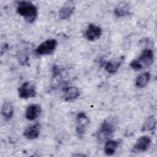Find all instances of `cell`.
Returning <instances> with one entry per match:
<instances>
[{
    "mask_svg": "<svg viewBox=\"0 0 157 157\" xmlns=\"http://www.w3.org/2000/svg\"><path fill=\"white\" fill-rule=\"evenodd\" d=\"M17 12L23 17L24 20L29 23H33L36 19L38 14L37 8L31 1H20L17 2Z\"/></svg>",
    "mask_w": 157,
    "mask_h": 157,
    "instance_id": "obj_1",
    "label": "cell"
},
{
    "mask_svg": "<svg viewBox=\"0 0 157 157\" xmlns=\"http://www.w3.org/2000/svg\"><path fill=\"white\" fill-rule=\"evenodd\" d=\"M117 123L115 118H107L104 120L97 132L98 139L100 142H104L111 138L116 130Z\"/></svg>",
    "mask_w": 157,
    "mask_h": 157,
    "instance_id": "obj_2",
    "label": "cell"
},
{
    "mask_svg": "<svg viewBox=\"0 0 157 157\" xmlns=\"http://www.w3.org/2000/svg\"><path fill=\"white\" fill-rule=\"evenodd\" d=\"M90 124V119L85 112H79L76 117L75 131L78 137H82Z\"/></svg>",
    "mask_w": 157,
    "mask_h": 157,
    "instance_id": "obj_3",
    "label": "cell"
},
{
    "mask_svg": "<svg viewBox=\"0 0 157 157\" xmlns=\"http://www.w3.org/2000/svg\"><path fill=\"white\" fill-rule=\"evenodd\" d=\"M57 45V42L55 39H48L41 43L36 49L35 52L37 55L42 56L52 53Z\"/></svg>",
    "mask_w": 157,
    "mask_h": 157,
    "instance_id": "obj_4",
    "label": "cell"
},
{
    "mask_svg": "<svg viewBox=\"0 0 157 157\" xmlns=\"http://www.w3.org/2000/svg\"><path fill=\"white\" fill-rule=\"evenodd\" d=\"M18 96L22 99H28L36 96V91L34 85L29 82H24L18 90Z\"/></svg>",
    "mask_w": 157,
    "mask_h": 157,
    "instance_id": "obj_5",
    "label": "cell"
},
{
    "mask_svg": "<svg viewBox=\"0 0 157 157\" xmlns=\"http://www.w3.org/2000/svg\"><path fill=\"white\" fill-rule=\"evenodd\" d=\"M102 34V29L98 25L90 23L85 31L86 38L90 41L98 39Z\"/></svg>",
    "mask_w": 157,
    "mask_h": 157,
    "instance_id": "obj_6",
    "label": "cell"
},
{
    "mask_svg": "<svg viewBox=\"0 0 157 157\" xmlns=\"http://www.w3.org/2000/svg\"><path fill=\"white\" fill-rule=\"evenodd\" d=\"M151 139L147 136L140 137L133 147V151H145L150 146Z\"/></svg>",
    "mask_w": 157,
    "mask_h": 157,
    "instance_id": "obj_7",
    "label": "cell"
},
{
    "mask_svg": "<svg viewBox=\"0 0 157 157\" xmlns=\"http://www.w3.org/2000/svg\"><path fill=\"white\" fill-rule=\"evenodd\" d=\"M75 9V4L72 1H68L66 2L59 11V15L60 18L63 20L68 19L74 13Z\"/></svg>",
    "mask_w": 157,
    "mask_h": 157,
    "instance_id": "obj_8",
    "label": "cell"
},
{
    "mask_svg": "<svg viewBox=\"0 0 157 157\" xmlns=\"http://www.w3.org/2000/svg\"><path fill=\"white\" fill-rule=\"evenodd\" d=\"M154 59L153 52L150 49H145L143 51L141 55L138 58V62L141 64L142 68L144 66L148 67L153 64Z\"/></svg>",
    "mask_w": 157,
    "mask_h": 157,
    "instance_id": "obj_9",
    "label": "cell"
},
{
    "mask_svg": "<svg viewBox=\"0 0 157 157\" xmlns=\"http://www.w3.org/2000/svg\"><path fill=\"white\" fill-rule=\"evenodd\" d=\"M42 109L39 104H31L26 109L25 117L28 120L32 121L36 119L40 115Z\"/></svg>",
    "mask_w": 157,
    "mask_h": 157,
    "instance_id": "obj_10",
    "label": "cell"
},
{
    "mask_svg": "<svg viewBox=\"0 0 157 157\" xmlns=\"http://www.w3.org/2000/svg\"><path fill=\"white\" fill-rule=\"evenodd\" d=\"M40 125L39 123L33 124L28 128H27L24 132L23 136L28 139L33 140L37 139L40 133Z\"/></svg>",
    "mask_w": 157,
    "mask_h": 157,
    "instance_id": "obj_11",
    "label": "cell"
},
{
    "mask_svg": "<svg viewBox=\"0 0 157 157\" xmlns=\"http://www.w3.org/2000/svg\"><path fill=\"white\" fill-rule=\"evenodd\" d=\"M1 114L6 120H10L13 115V107L12 103L9 100H5L2 105Z\"/></svg>",
    "mask_w": 157,
    "mask_h": 157,
    "instance_id": "obj_12",
    "label": "cell"
},
{
    "mask_svg": "<svg viewBox=\"0 0 157 157\" xmlns=\"http://www.w3.org/2000/svg\"><path fill=\"white\" fill-rule=\"evenodd\" d=\"M80 95L79 89L74 86L67 87L65 90V100L67 101H73Z\"/></svg>",
    "mask_w": 157,
    "mask_h": 157,
    "instance_id": "obj_13",
    "label": "cell"
},
{
    "mask_svg": "<svg viewBox=\"0 0 157 157\" xmlns=\"http://www.w3.org/2000/svg\"><path fill=\"white\" fill-rule=\"evenodd\" d=\"M150 79V74L149 72H144L140 75H139L136 80V85L138 88H144L145 87L148 81Z\"/></svg>",
    "mask_w": 157,
    "mask_h": 157,
    "instance_id": "obj_14",
    "label": "cell"
},
{
    "mask_svg": "<svg viewBox=\"0 0 157 157\" xmlns=\"http://www.w3.org/2000/svg\"><path fill=\"white\" fill-rule=\"evenodd\" d=\"M118 146V142L116 140H108L104 146V152L108 156L113 155Z\"/></svg>",
    "mask_w": 157,
    "mask_h": 157,
    "instance_id": "obj_15",
    "label": "cell"
},
{
    "mask_svg": "<svg viewBox=\"0 0 157 157\" xmlns=\"http://www.w3.org/2000/svg\"><path fill=\"white\" fill-rule=\"evenodd\" d=\"M156 126V120L154 117V116L151 115L147 118V119L145 120L142 127V131H152L155 129Z\"/></svg>",
    "mask_w": 157,
    "mask_h": 157,
    "instance_id": "obj_16",
    "label": "cell"
},
{
    "mask_svg": "<svg viewBox=\"0 0 157 157\" xmlns=\"http://www.w3.org/2000/svg\"><path fill=\"white\" fill-rule=\"evenodd\" d=\"M121 65L120 61H109L105 66V69L110 74H113L117 72Z\"/></svg>",
    "mask_w": 157,
    "mask_h": 157,
    "instance_id": "obj_17",
    "label": "cell"
},
{
    "mask_svg": "<svg viewBox=\"0 0 157 157\" xmlns=\"http://www.w3.org/2000/svg\"><path fill=\"white\" fill-rule=\"evenodd\" d=\"M128 9L127 6H118L114 10V13L117 17H123L128 14Z\"/></svg>",
    "mask_w": 157,
    "mask_h": 157,
    "instance_id": "obj_18",
    "label": "cell"
},
{
    "mask_svg": "<svg viewBox=\"0 0 157 157\" xmlns=\"http://www.w3.org/2000/svg\"><path fill=\"white\" fill-rule=\"evenodd\" d=\"M130 66H131V68H132L135 71H139V70H140V69H142V67L141 64L136 59L133 60L130 63Z\"/></svg>",
    "mask_w": 157,
    "mask_h": 157,
    "instance_id": "obj_19",
    "label": "cell"
}]
</instances>
